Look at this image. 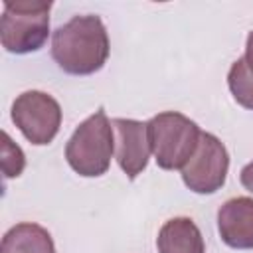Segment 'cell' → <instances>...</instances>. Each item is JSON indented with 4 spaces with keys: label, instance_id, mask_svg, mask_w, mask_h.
<instances>
[{
    "label": "cell",
    "instance_id": "obj_5",
    "mask_svg": "<svg viewBox=\"0 0 253 253\" xmlns=\"http://www.w3.org/2000/svg\"><path fill=\"white\" fill-rule=\"evenodd\" d=\"M10 117L20 132L36 146L49 144L61 126L59 103L43 91H26L12 103Z\"/></svg>",
    "mask_w": 253,
    "mask_h": 253
},
{
    "label": "cell",
    "instance_id": "obj_9",
    "mask_svg": "<svg viewBox=\"0 0 253 253\" xmlns=\"http://www.w3.org/2000/svg\"><path fill=\"white\" fill-rule=\"evenodd\" d=\"M158 253H206L200 227L190 217L168 219L156 237Z\"/></svg>",
    "mask_w": 253,
    "mask_h": 253
},
{
    "label": "cell",
    "instance_id": "obj_6",
    "mask_svg": "<svg viewBox=\"0 0 253 253\" xmlns=\"http://www.w3.org/2000/svg\"><path fill=\"white\" fill-rule=\"evenodd\" d=\"M227 170L229 154L223 142L211 132H202L196 152L180 172L186 188H190L192 192L213 194L225 184Z\"/></svg>",
    "mask_w": 253,
    "mask_h": 253
},
{
    "label": "cell",
    "instance_id": "obj_12",
    "mask_svg": "<svg viewBox=\"0 0 253 253\" xmlns=\"http://www.w3.org/2000/svg\"><path fill=\"white\" fill-rule=\"evenodd\" d=\"M24 166H26V156H24L22 148L4 130L2 132V170H4V176L16 178L22 174Z\"/></svg>",
    "mask_w": 253,
    "mask_h": 253
},
{
    "label": "cell",
    "instance_id": "obj_11",
    "mask_svg": "<svg viewBox=\"0 0 253 253\" xmlns=\"http://www.w3.org/2000/svg\"><path fill=\"white\" fill-rule=\"evenodd\" d=\"M227 85H229L233 99L241 107L253 111V73L247 67L243 57L231 63L229 73H227Z\"/></svg>",
    "mask_w": 253,
    "mask_h": 253
},
{
    "label": "cell",
    "instance_id": "obj_4",
    "mask_svg": "<svg viewBox=\"0 0 253 253\" xmlns=\"http://www.w3.org/2000/svg\"><path fill=\"white\" fill-rule=\"evenodd\" d=\"M49 10L51 2L43 0L4 2L0 18L2 47L16 55L38 51L49 34Z\"/></svg>",
    "mask_w": 253,
    "mask_h": 253
},
{
    "label": "cell",
    "instance_id": "obj_7",
    "mask_svg": "<svg viewBox=\"0 0 253 253\" xmlns=\"http://www.w3.org/2000/svg\"><path fill=\"white\" fill-rule=\"evenodd\" d=\"M113 130L117 134L115 140V158L121 170L128 180H134L148 166V158L152 152L148 138V125L134 119H113Z\"/></svg>",
    "mask_w": 253,
    "mask_h": 253
},
{
    "label": "cell",
    "instance_id": "obj_3",
    "mask_svg": "<svg viewBox=\"0 0 253 253\" xmlns=\"http://www.w3.org/2000/svg\"><path fill=\"white\" fill-rule=\"evenodd\" d=\"M146 125L156 164L162 170H182L198 148L200 126L178 111L158 113Z\"/></svg>",
    "mask_w": 253,
    "mask_h": 253
},
{
    "label": "cell",
    "instance_id": "obj_13",
    "mask_svg": "<svg viewBox=\"0 0 253 253\" xmlns=\"http://www.w3.org/2000/svg\"><path fill=\"white\" fill-rule=\"evenodd\" d=\"M239 182H241V186H243L245 190L253 192V160L241 168V172H239Z\"/></svg>",
    "mask_w": 253,
    "mask_h": 253
},
{
    "label": "cell",
    "instance_id": "obj_2",
    "mask_svg": "<svg viewBox=\"0 0 253 253\" xmlns=\"http://www.w3.org/2000/svg\"><path fill=\"white\" fill-rule=\"evenodd\" d=\"M115 152L113 123L107 113L99 109L95 115L87 117L69 136L65 144V160L73 172L85 178L103 176Z\"/></svg>",
    "mask_w": 253,
    "mask_h": 253
},
{
    "label": "cell",
    "instance_id": "obj_1",
    "mask_svg": "<svg viewBox=\"0 0 253 253\" xmlns=\"http://www.w3.org/2000/svg\"><path fill=\"white\" fill-rule=\"evenodd\" d=\"M111 43L107 28L99 16H73L53 32L51 57L69 75H91L109 57Z\"/></svg>",
    "mask_w": 253,
    "mask_h": 253
},
{
    "label": "cell",
    "instance_id": "obj_8",
    "mask_svg": "<svg viewBox=\"0 0 253 253\" xmlns=\"http://www.w3.org/2000/svg\"><path fill=\"white\" fill-rule=\"evenodd\" d=\"M217 231L231 249H253V198L237 196L217 210Z\"/></svg>",
    "mask_w": 253,
    "mask_h": 253
},
{
    "label": "cell",
    "instance_id": "obj_10",
    "mask_svg": "<svg viewBox=\"0 0 253 253\" xmlns=\"http://www.w3.org/2000/svg\"><path fill=\"white\" fill-rule=\"evenodd\" d=\"M0 253H55V245L45 227L22 221L4 233Z\"/></svg>",
    "mask_w": 253,
    "mask_h": 253
},
{
    "label": "cell",
    "instance_id": "obj_14",
    "mask_svg": "<svg viewBox=\"0 0 253 253\" xmlns=\"http://www.w3.org/2000/svg\"><path fill=\"white\" fill-rule=\"evenodd\" d=\"M243 59H245L247 67L251 69V73H253V32H249V36H247V43H245V55H243Z\"/></svg>",
    "mask_w": 253,
    "mask_h": 253
}]
</instances>
